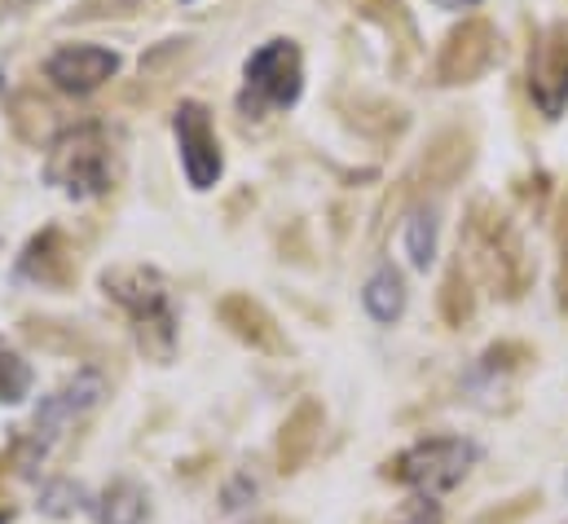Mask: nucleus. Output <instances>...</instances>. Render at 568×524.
I'll return each mask as SVG.
<instances>
[{
    "mask_svg": "<svg viewBox=\"0 0 568 524\" xmlns=\"http://www.w3.org/2000/svg\"><path fill=\"white\" fill-rule=\"evenodd\" d=\"M384 524H445V521H440V503L436 498H415L410 494Z\"/></svg>",
    "mask_w": 568,
    "mask_h": 524,
    "instance_id": "4be33fe9",
    "label": "nucleus"
},
{
    "mask_svg": "<svg viewBox=\"0 0 568 524\" xmlns=\"http://www.w3.org/2000/svg\"><path fill=\"white\" fill-rule=\"evenodd\" d=\"M106 300H115L138 335V349L154 366H172L181 344V318L172 304V286L154 264H111L102 273Z\"/></svg>",
    "mask_w": 568,
    "mask_h": 524,
    "instance_id": "f03ea898",
    "label": "nucleus"
},
{
    "mask_svg": "<svg viewBox=\"0 0 568 524\" xmlns=\"http://www.w3.org/2000/svg\"><path fill=\"white\" fill-rule=\"evenodd\" d=\"M216 313H221V322H225L243 344H252L256 353H270V357L286 353L283 326H278V318H274L261 300H252V295L234 291V295H225V300L216 304Z\"/></svg>",
    "mask_w": 568,
    "mask_h": 524,
    "instance_id": "f8f14e48",
    "label": "nucleus"
},
{
    "mask_svg": "<svg viewBox=\"0 0 568 524\" xmlns=\"http://www.w3.org/2000/svg\"><path fill=\"white\" fill-rule=\"evenodd\" d=\"M529 98L547 120L568 111V18L542 27L529 49Z\"/></svg>",
    "mask_w": 568,
    "mask_h": 524,
    "instance_id": "1a4fd4ad",
    "label": "nucleus"
},
{
    "mask_svg": "<svg viewBox=\"0 0 568 524\" xmlns=\"http://www.w3.org/2000/svg\"><path fill=\"white\" fill-rule=\"evenodd\" d=\"M102 396H106V375H102L98 366H80L75 375H67L53 393L36 405L31 423L13 436V445H9V467H13L18 476L36 481V476L44 472V463L53 458V450L67 441V432H71L80 419H89V414L102 405Z\"/></svg>",
    "mask_w": 568,
    "mask_h": 524,
    "instance_id": "f257e3e1",
    "label": "nucleus"
},
{
    "mask_svg": "<svg viewBox=\"0 0 568 524\" xmlns=\"http://www.w3.org/2000/svg\"><path fill=\"white\" fill-rule=\"evenodd\" d=\"M4 4H9V0H0V13H4Z\"/></svg>",
    "mask_w": 568,
    "mask_h": 524,
    "instance_id": "a878e982",
    "label": "nucleus"
},
{
    "mask_svg": "<svg viewBox=\"0 0 568 524\" xmlns=\"http://www.w3.org/2000/svg\"><path fill=\"white\" fill-rule=\"evenodd\" d=\"M89 516L98 524H145L150 516V494L133 476H115L111 485H102L89 503Z\"/></svg>",
    "mask_w": 568,
    "mask_h": 524,
    "instance_id": "4468645a",
    "label": "nucleus"
},
{
    "mask_svg": "<svg viewBox=\"0 0 568 524\" xmlns=\"http://www.w3.org/2000/svg\"><path fill=\"white\" fill-rule=\"evenodd\" d=\"M471 309H476L471 278H467V264L458 261L445 273V282H440V318L449 326H463V322H471Z\"/></svg>",
    "mask_w": 568,
    "mask_h": 524,
    "instance_id": "aec40b11",
    "label": "nucleus"
},
{
    "mask_svg": "<svg viewBox=\"0 0 568 524\" xmlns=\"http://www.w3.org/2000/svg\"><path fill=\"white\" fill-rule=\"evenodd\" d=\"M498 53H503L498 27H494L489 18H463V22L445 36V44H440V53H436V80L449 84V89L476 84V80L498 62Z\"/></svg>",
    "mask_w": 568,
    "mask_h": 524,
    "instance_id": "0eeeda50",
    "label": "nucleus"
},
{
    "mask_svg": "<svg viewBox=\"0 0 568 524\" xmlns=\"http://www.w3.org/2000/svg\"><path fill=\"white\" fill-rule=\"evenodd\" d=\"M436 9H471V4H480V0H432Z\"/></svg>",
    "mask_w": 568,
    "mask_h": 524,
    "instance_id": "393cba45",
    "label": "nucleus"
},
{
    "mask_svg": "<svg viewBox=\"0 0 568 524\" xmlns=\"http://www.w3.org/2000/svg\"><path fill=\"white\" fill-rule=\"evenodd\" d=\"M467 261L476 264L507 300L525 295L529 278H534V264L525 256V243L511 225L507 212H498L489 199H476L471 212H467V230H463V252Z\"/></svg>",
    "mask_w": 568,
    "mask_h": 524,
    "instance_id": "20e7f679",
    "label": "nucleus"
},
{
    "mask_svg": "<svg viewBox=\"0 0 568 524\" xmlns=\"http://www.w3.org/2000/svg\"><path fill=\"white\" fill-rule=\"evenodd\" d=\"M18 278H27V282H36V286H44V291H67V286L80 278V261H75L71 239H67L58 225L40 230V234L22 248V256H18Z\"/></svg>",
    "mask_w": 568,
    "mask_h": 524,
    "instance_id": "9b49d317",
    "label": "nucleus"
},
{
    "mask_svg": "<svg viewBox=\"0 0 568 524\" xmlns=\"http://www.w3.org/2000/svg\"><path fill=\"white\" fill-rule=\"evenodd\" d=\"M304 93V53L295 40L274 36L265 40L247 67H243V93H239V115L261 120L270 111H291Z\"/></svg>",
    "mask_w": 568,
    "mask_h": 524,
    "instance_id": "423d86ee",
    "label": "nucleus"
},
{
    "mask_svg": "<svg viewBox=\"0 0 568 524\" xmlns=\"http://www.w3.org/2000/svg\"><path fill=\"white\" fill-rule=\"evenodd\" d=\"M406 300H410V291H406V278H402L397 264H379V269L366 278V286H362V304H366L371 322H379V326L402 322Z\"/></svg>",
    "mask_w": 568,
    "mask_h": 524,
    "instance_id": "2eb2a0df",
    "label": "nucleus"
},
{
    "mask_svg": "<svg viewBox=\"0 0 568 524\" xmlns=\"http://www.w3.org/2000/svg\"><path fill=\"white\" fill-rule=\"evenodd\" d=\"M256 494H261V481L252 476V472H239L225 490H221V507L225 512H239V507H252L256 503Z\"/></svg>",
    "mask_w": 568,
    "mask_h": 524,
    "instance_id": "5701e85b",
    "label": "nucleus"
},
{
    "mask_svg": "<svg viewBox=\"0 0 568 524\" xmlns=\"http://www.w3.org/2000/svg\"><path fill=\"white\" fill-rule=\"evenodd\" d=\"M89 503H93V494H89L80 481H71V476L44 481V485H40V498H36L40 516H49V521H75V516L89 512Z\"/></svg>",
    "mask_w": 568,
    "mask_h": 524,
    "instance_id": "f3484780",
    "label": "nucleus"
},
{
    "mask_svg": "<svg viewBox=\"0 0 568 524\" xmlns=\"http://www.w3.org/2000/svg\"><path fill=\"white\" fill-rule=\"evenodd\" d=\"M115 177H120V154L102 124H75L49 141L44 181L67 199H102L115 190Z\"/></svg>",
    "mask_w": 568,
    "mask_h": 524,
    "instance_id": "7ed1b4c3",
    "label": "nucleus"
},
{
    "mask_svg": "<svg viewBox=\"0 0 568 524\" xmlns=\"http://www.w3.org/2000/svg\"><path fill=\"white\" fill-rule=\"evenodd\" d=\"M120 71V53L102 49V44H62L44 58V80L71 98H84L93 89H102L111 75Z\"/></svg>",
    "mask_w": 568,
    "mask_h": 524,
    "instance_id": "9d476101",
    "label": "nucleus"
},
{
    "mask_svg": "<svg viewBox=\"0 0 568 524\" xmlns=\"http://www.w3.org/2000/svg\"><path fill=\"white\" fill-rule=\"evenodd\" d=\"M436 234H440V221H436V208L432 203H415L410 216H406V256L415 269H427L436 261Z\"/></svg>",
    "mask_w": 568,
    "mask_h": 524,
    "instance_id": "a211bd4d",
    "label": "nucleus"
},
{
    "mask_svg": "<svg viewBox=\"0 0 568 524\" xmlns=\"http://www.w3.org/2000/svg\"><path fill=\"white\" fill-rule=\"evenodd\" d=\"M556 256H560V273H556V295H560V313H568V190L556 203Z\"/></svg>",
    "mask_w": 568,
    "mask_h": 524,
    "instance_id": "412c9836",
    "label": "nucleus"
},
{
    "mask_svg": "<svg viewBox=\"0 0 568 524\" xmlns=\"http://www.w3.org/2000/svg\"><path fill=\"white\" fill-rule=\"evenodd\" d=\"M317 432H322V405H317V401H300V405L291 410V419L283 423V441H278V454H283L286 472H295V467L313 454Z\"/></svg>",
    "mask_w": 568,
    "mask_h": 524,
    "instance_id": "dca6fc26",
    "label": "nucleus"
},
{
    "mask_svg": "<svg viewBox=\"0 0 568 524\" xmlns=\"http://www.w3.org/2000/svg\"><path fill=\"white\" fill-rule=\"evenodd\" d=\"M36 389V371L31 362L0 335V405H22Z\"/></svg>",
    "mask_w": 568,
    "mask_h": 524,
    "instance_id": "6ab92c4d",
    "label": "nucleus"
},
{
    "mask_svg": "<svg viewBox=\"0 0 568 524\" xmlns=\"http://www.w3.org/2000/svg\"><path fill=\"white\" fill-rule=\"evenodd\" d=\"M150 0H84L80 18H111V13H138Z\"/></svg>",
    "mask_w": 568,
    "mask_h": 524,
    "instance_id": "b1692460",
    "label": "nucleus"
},
{
    "mask_svg": "<svg viewBox=\"0 0 568 524\" xmlns=\"http://www.w3.org/2000/svg\"><path fill=\"white\" fill-rule=\"evenodd\" d=\"M480 463V445L467 436H424L406 445L397 458H388V481L410 490L415 498H440L458 490L471 467Z\"/></svg>",
    "mask_w": 568,
    "mask_h": 524,
    "instance_id": "39448f33",
    "label": "nucleus"
},
{
    "mask_svg": "<svg viewBox=\"0 0 568 524\" xmlns=\"http://www.w3.org/2000/svg\"><path fill=\"white\" fill-rule=\"evenodd\" d=\"M471 159H476L471 132L445 129V132H436V141L427 145L424 163H419V177H424L432 190H449V185L471 168Z\"/></svg>",
    "mask_w": 568,
    "mask_h": 524,
    "instance_id": "ddd939ff",
    "label": "nucleus"
},
{
    "mask_svg": "<svg viewBox=\"0 0 568 524\" xmlns=\"http://www.w3.org/2000/svg\"><path fill=\"white\" fill-rule=\"evenodd\" d=\"M172 137H176V150H181L185 181L194 190H212L225 172V150H221L216 129H212V111L203 102H181L176 115H172Z\"/></svg>",
    "mask_w": 568,
    "mask_h": 524,
    "instance_id": "6e6552de",
    "label": "nucleus"
}]
</instances>
